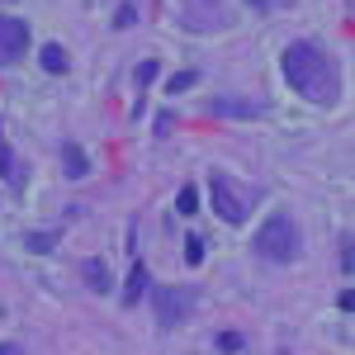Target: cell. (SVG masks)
Here are the masks:
<instances>
[{"mask_svg": "<svg viewBox=\"0 0 355 355\" xmlns=\"http://www.w3.org/2000/svg\"><path fill=\"white\" fill-rule=\"evenodd\" d=\"M279 71H284V81L289 90L308 100V105H318V110H331V105H341V67H336V57L322 48V43H313V38H299V43H289L284 57H279Z\"/></svg>", "mask_w": 355, "mask_h": 355, "instance_id": "cell-1", "label": "cell"}, {"mask_svg": "<svg viewBox=\"0 0 355 355\" xmlns=\"http://www.w3.org/2000/svg\"><path fill=\"white\" fill-rule=\"evenodd\" d=\"M251 251H256L266 266H294L303 256V227L289 218V214H270V218L256 227Z\"/></svg>", "mask_w": 355, "mask_h": 355, "instance_id": "cell-2", "label": "cell"}, {"mask_svg": "<svg viewBox=\"0 0 355 355\" xmlns=\"http://www.w3.org/2000/svg\"><path fill=\"white\" fill-rule=\"evenodd\" d=\"M256 199H261V190L242 185V180L227 175V171H214V180H209V204H214V214H218L227 227H242V223L251 218V209H256Z\"/></svg>", "mask_w": 355, "mask_h": 355, "instance_id": "cell-3", "label": "cell"}, {"mask_svg": "<svg viewBox=\"0 0 355 355\" xmlns=\"http://www.w3.org/2000/svg\"><path fill=\"white\" fill-rule=\"evenodd\" d=\"M147 303H152L157 327L175 331L199 313V289H190V284H147Z\"/></svg>", "mask_w": 355, "mask_h": 355, "instance_id": "cell-4", "label": "cell"}, {"mask_svg": "<svg viewBox=\"0 0 355 355\" xmlns=\"http://www.w3.org/2000/svg\"><path fill=\"white\" fill-rule=\"evenodd\" d=\"M209 119H266L270 100H246V95H209L204 100Z\"/></svg>", "mask_w": 355, "mask_h": 355, "instance_id": "cell-5", "label": "cell"}, {"mask_svg": "<svg viewBox=\"0 0 355 355\" xmlns=\"http://www.w3.org/2000/svg\"><path fill=\"white\" fill-rule=\"evenodd\" d=\"M28 57V24L15 15H0V67H19Z\"/></svg>", "mask_w": 355, "mask_h": 355, "instance_id": "cell-6", "label": "cell"}, {"mask_svg": "<svg viewBox=\"0 0 355 355\" xmlns=\"http://www.w3.org/2000/svg\"><path fill=\"white\" fill-rule=\"evenodd\" d=\"M185 24L199 28V33L227 28V24H232V15H227V0H185Z\"/></svg>", "mask_w": 355, "mask_h": 355, "instance_id": "cell-7", "label": "cell"}, {"mask_svg": "<svg viewBox=\"0 0 355 355\" xmlns=\"http://www.w3.org/2000/svg\"><path fill=\"white\" fill-rule=\"evenodd\" d=\"M147 284H152L147 266L133 261V266H128V279H123V289H119V308H137V303L147 299Z\"/></svg>", "mask_w": 355, "mask_h": 355, "instance_id": "cell-8", "label": "cell"}, {"mask_svg": "<svg viewBox=\"0 0 355 355\" xmlns=\"http://www.w3.org/2000/svg\"><path fill=\"white\" fill-rule=\"evenodd\" d=\"M81 275H85V284H90L95 294H114V275H110V266H105L100 256L81 261Z\"/></svg>", "mask_w": 355, "mask_h": 355, "instance_id": "cell-9", "label": "cell"}, {"mask_svg": "<svg viewBox=\"0 0 355 355\" xmlns=\"http://www.w3.org/2000/svg\"><path fill=\"white\" fill-rule=\"evenodd\" d=\"M62 175H67V180H85V175H90V157H85L76 142L62 147Z\"/></svg>", "mask_w": 355, "mask_h": 355, "instance_id": "cell-10", "label": "cell"}, {"mask_svg": "<svg viewBox=\"0 0 355 355\" xmlns=\"http://www.w3.org/2000/svg\"><path fill=\"white\" fill-rule=\"evenodd\" d=\"M38 67H43L48 76H62V71L71 67V57H67L62 43H43V48H38Z\"/></svg>", "mask_w": 355, "mask_h": 355, "instance_id": "cell-11", "label": "cell"}, {"mask_svg": "<svg viewBox=\"0 0 355 355\" xmlns=\"http://www.w3.org/2000/svg\"><path fill=\"white\" fill-rule=\"evenodd\" d=\"M0 175H5V180H15V185H24V171H19V162H15V147H10L5 128H0Z\"/></svg>", "mask_w": 355, "mask_h": 355, "instance_id": "cell-12", "label": "cell"}, {"mask_svg": "<svg viewBox=\"0 0 355 355\" xmlns=\"http://www.w3.org/2000/svg\"><path fill=\"white\" fill-rule=\"evenodd\" d=\"M194 85H199V71H194V67H180L175 76H166V95H185Z\"/></svg>", "mask_w": 355, "mask_h": 355, "instance_id": "cell-13", "label": "cell"}, {"mask_svg": "<svg viewBox=\"0 0 355 355\" xmlns=\"http://www.w3.org/2000/svg\"><path fill=\"white\" fill-rule=\"evenodd\" d=\"M157 76H162V62H157V57H142V62H137V71H133V85H137V95H142L147 85L157 81Z\"/></svg>", "mask_w": 355, "mask_h": 355, "instance_id": "cell-14", "label": "cell"}, {"mask_svg": "<svg viewBox=\"0 0 355 355\" xmlns=\"http://www.w3.org/2000/svg\"><path fill=\"white\" fill-rule=\"evenodd\" d=\"M175 214H180V218H194V214H199V190H194V185H180V190H175Z\"/></svg>", "mask_w": 355, "mask_h": 355, "instance_id": "cell-15", "label": "cell"}, {"mask_svg": "<svg viewBox=\"0 0 355 355\" xmlns=\"http://www.w3.org/2000/svg\"><path fill=\"white\" fill-rule=\"evenodd\" d=\"M62 242V227H48V232H28L24 237V251H53Z\"/></svg>", "mask_w": 355, "mask_h": 355, "instance_id": "cell-16", "label": "cell"}, {"mask_svg": "<svg viewBox=\"0 0 355 355\" xmlns=\"http://www.w3.org/2000/svg\"><path fill=\"white\" fill-rule=\"evenodd\" d=\"M209 346H214V351H246V336L242 331H214Z\"/></svg>", "mask_w": 355, "mask_h": 355, "instance_id": "cell-17", "label": "cell"}, {"mask_svg": "<svg viewBox=\"0 0 355 355\" xmlns=\"http://www.w3.org/2000/svg\"><path fill=\"white\" fill-rule=\"evenodd\" d=\"M204 251H209V246H204V237H199V232H190V237H185V266H204Z\"/></svg>", "mask_w": 355, "mask_h": 355, "instance_id": "cell-18", "label": "cell"}, {"mask_svg": "<svg viewBox=\"0 0 355 355\" xmlns=\"http://www.w3.org/2000/svg\"><path fill=\"white\" fill-rule=\"evenodd\" d=\"M246 10H256V15H279V10H294V0H246Z\"/></svg>", "mask_w": 355, "mask_h": 355, "instance_id": "cell-19", "label": "cell"}, {"mask_svg": "<svg viewBox=\"0 0 355 355\" xmlns=\"http://www.w3.org/2000/svg\"><path fill=\"white\" fill-rule=\"evenodd\" d=\"M137 24V5H119L114 10V28H133Z\"/></svg>", "mask_w": 355, "mask_h": 355, "instance_id": "cell-20", "label": "cell"}, {"mask_svg": "<svg viewBox=\"0 0 355 355\" xmlns=\"http://www.w3.org/2000/svg\"><path fill=\"white\" fill-rule=\"evenodd\" d=\"M355 270V246H351V232H341V275Z\"/></svg>", "mask_w": 355, "mask_h": 355, "instance_id": "cell-21", "label": "cell"}, {"mask_svg": "<svg viewBox=\"0 0 355 355\" xmlns=\"http://www.w3.org/2000/svg\"><path fill=\"white\" fill-rule=\"evenodd\" d=\"M171 128H175V110H162V114H157V123H152V133L171 137Z\"/></svg>", "mask_w": 355, "mask_h": 355, "instance_id": "cell-22", "label": "cell"}, {"mask_svg": "<svg viewBox=\"0 0 355 355\" xmlns=\"http://www.w3.org/2000/svg\"><path fill=\"white\" fill-rule=\"evenodd\" d=\"M336 308H341V313H355V294H351V289L336 294Z\"/></svg>", "mask_w": 355, "mask_h": 355, "instance_id": "cell-23", "label": "cell"}, {"mask_svg": "<svg viewBox=\"0 0 355 355\" xmlns=\"http://www.w3.org/2000/svg\"><path fill=\"white\" fill-rule=\"evenodd\" d=\"M19 351H24L19 341H0V355H19Z\"/></svg>", "mask_w": 355, "mask_h": 355, "instance_id": "cell-24", "label": "cell"}, {"mask_svg": "<svg viewBox=\"0 0 355 355\" xmlns=\"http://www.w3.org/2000/svg\"><path fill=\"white\" fill-rule=\"evenodd\" d=\"M0 5H10V0H0Z\"/></svg>", "mask_w": 355, "mask_h": 355, "instance_id": "cell-25", "label": "cell"}]
</instances>
